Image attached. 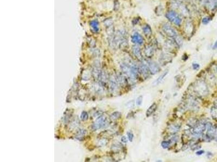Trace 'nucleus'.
<instances>
[{
    "label": "nucleus",
    "mask_w": 217,
    "mask_h": 162,
    "mask_svg": "<svg viewBox=\"0 0 217 162\" xmlns=\"http://www.w3.org/2000/svg\"><path fill=\"white\" fill-rule=\"evenodd\" d=\"M194 91L199 95L205 96L209 93L208 88L206 83L202 80L196 82L193 85Z\"/></svg>",
    "instance_id": "obj_1"
},
{
    "label": "nucleus",
    "mask_w": 217,
    "mask_h": 162,
    "mask_svg": "<svg viewBox=\"0 0 217 162\" xmlns=\"http://www.w3.org/2000/svg\"><path fill=\"white\" fill-rule=\"evenodd\" d=\"M166 17L169 21L173 23L178 26H180L182 23V19L179 15L174 11H169L166 14Z\"/></svg>",
    "instance_id": "obj_2"
},
{
    "label": "nucleus",
    "mask_w": 217,
    "mask_h": 162,
    "mask_svg": "<svg viewBox=\"0 0 217 162\" xmlns=\"http://www.w3.org/2000/svg\"><path fill=\"white\" fill-rule=\"evenodd\" d=\"M162 30L164 33L169 37L174 38L176 35H178L175 29L168 23H166L163 25Z\"/></svg>",
    "instance_id": "obj_3"
},
{
    "label": "nucleus",
    "mask_w": 217,
    "mask_h": 162,
    "mask_svg": "<svg viewBox=\"0 0 217 162\" xmlns=\"http://www.w3.org/2000/svg\"><path fill=\"white\" fill-rule=\"evenodd\" d=\"M206 129V124L200 123L196 124L193 130V134L195 136H199L203 134Z\"/></svg>",
    "instance_id": "obj_4"
},
{
    "label": "nucleus",
    "mask_w": 217,
    "mask_h": 162,
    "mask_svg": "<svg viewBox=\"0 0 217 162\" xmlns=\"http://www.w3.org/2000/svg\"><path fill=\"white\" fill-rule=\"evenodd\" d=\"M107 123H108V121H107V118L105 117H100L97 120L96 123L93 125V127H94L93 129L94 130H97L101 128L104 127L105 125H107Z\"/></svg>",
    "instance_id": "obj_5"
},
{
    "label": "nucleus",
    "mask_w": 217,
    "mask_h": 162,
    "mask_svg": "<svg viewBox=\"0 0 217 162\" xmlns=\"http://www.w3.org/2000/svg\"><path fill=\"white\" fill-rule=\"evenodd\" d=\"M148 68L151 74L155 75L158 73L160 71L159 65L155 62L150 61L148 62Z\"/></svg>",
    "instance_id": "obj_6"
},
{
    "label": "nucleus",
    "mask_w": 217,
    "mask_h": 162,
    "mask_svg": "<svg viewBox=\"0 0 217 162\" xmlns=\"http://www.w3.org/2000/svg\"><path fill=\"white\" fill-rule=\"evenodd\" d=\"M132 42L134 44L142 45L144 43L143 37L138 33H135L132 36Z\"/></svg>",
    "instance_id": "obj_7"
},
{
    "label": "nucleus",
    "mask_w": 217,
    "mask_h": 162,
    "mask_svg": "<svg viewBox=\"0 0 217 162\" xmlns=\"http://www.w3.org/2000/svg\"><path fill=\"white\" fill-rule=\"evenodd\" d=\"M144 53L146 57L150 58L153 56L154 54V48L151 45H147L144 49Z\"/></svg>",
    "instance_id": "obj_8"
},
{
    "label": "nucleus",
    "mask_w": 217,
    "mask_h": 162,
    "mask_svg": "<svg viewBox=\"0 0 217 162\" xmlns=\"http://www.w3.org/2000/svg\"><path fill=\"white\" fill-rule=\"evenodd\" d=\"M133 52L135 57L137 58L139 60H142L143 59V56L142 55V53L141 51V49L137 45H134L133 47Z\"/></svg>",
    "instance_id": "obj_9"
},
{
    "label": "nucleus",
    "mask_w": 217,
    "mask_h": 162,
    "mask_svg": "<svg viewBox=\"0 0 217 162\" xmlns=\"http://www.w3.org/2000/svg\"><path fill=\"white\" fill-rule=\"evenodd\" d=\"M149 68L144 64H142L140 65L139 68V72L143 75L144 77H147L149 76Z\"/></svg>",
    "instance_id": "obj_10"
},
{
    "label": "nucleus",
    "mask_w": 217,
    "mask_h": 162,
    "mask_svg": "<svg viewBox=\"0 0 217 162\" xmlns=\"http://www.w3.org/2000/svg\"><path fill=\"white\" fill-rule=\"evenodd\" d=\"M205 4L211 10H213L217 8V0H204Z\"/></svg>",
    "instance_id": "obj_11"
},
{
    "label": "nucleus",
    "mask_w": 217,
    "mask_h": 162,
    "mask_svg": "<svg viewBox=\"0 0 217 162\" xmlns=\"http://www.w3.org/2000/svg\"><path fill=\"white\" fill-rule=\"evenodd\" d=\"M206 128H207V135H209L211 138H212L214 136L215 133V129H214L213 126L212 125L211 123H208L206 124Z\"/></svg>",
    "instance_id": "obj_12"
},
{
    "label": "nucleus",
    "mask_w": 217,
    "mask_h": 162,
    "mask_svg": "<svg viewBox=\"0 0 217 162\" xmlns=\"http://www.w3.org/2000/svg\"><path fill=\"white\" fill-rule=\"evenodd\" d=\"M158 108V106L157 104H156L155 103H153L152 105L150 106V107L148 109V110H147V112H146V116H147V117H150L151 115H152L153 114H154L155 111Z\"/></svg>",
    "instance_id": "obj_13"
},
{
    "label": "nucleus",
    "mask_w": 217,
    "mask_h": 162,
    "mask_svg": "<svg viewBox=\"0 0 217 162\" xmlns=\"http://www.w3.org/2000/svg\"><path fill=\"white\" fill-rule=\"evenodd\" d=\"M143 32L145 36L147 38H149L152 35V30L149 25H145L143 27Z\"/></svg>",
    "instance_id": "obj_14"
},
{
    "label": "nucleus",
    "mask_w": 217,
    "mask_h": 162,
    "mask_svg": "<svg viewBox=\"0 0 217 162\" xmlns=\"http://www.w3.org/2000/svg\"><path fill=\"white\" fill-rule=\"evenodd\" d=\"M180 126L179 125H176V124H173L169 126L168 130L169 131V133L171 134H174L176 133L179 130Z\"/></svg>",
    "instance_id": "obj_15"
},
{
    "label": "nucleus",
    "mask_w": 217,
    "mask_h": 162,
    "mask_svg": "<svg viewBox=\"0 0 217 162\" xmlns=\"http://www.w3.org/2000/svg\"><path fill=\"white\" fill-rule=\"evenodd\" d=\"M193 30V24L190 22H187L185 24V31L187 34H191Z\"/></svg>",
    "instance_id": "obj_16"
},
{
    "label": "nucleus",
    "mask_w": 217,
    "mask_h": 162,
    "mask_svg": "<svg viewBox=\"0 0 217 162\" xmlns=\"http://www.w3.org/2000/svg\"><path fill=\"white\" fill-rule=\"evenodd\" d=\"M169 56H170L168 55L167 54H163L161 56V59L160 60L161 63H163V62H164L165 64L166 63L169 62L171 60V58Z\"/></svg>",
    "instance_id": "obj_17"
},
{
    "label": "nucleus",
    "mask_w": 217,
    "mask_h": 162,
    "mask_svg": "<svg viewBox=\"0 0 217 162\" xmlns=\"http://www.w3.org/2000/svg\"><path fill=\"white\" fill-rule=\"evenodd\" d=\"M211 115L214 119H217V107L215 106L212 107L211 109Z\"/></svg>",
    "instance_id": "obj_18"
},
{
    "label": "nucleus",
    "mask_w": 217,
    "mask_h": 162,
    "mask_svg": "<svg viewBox=\"0 0 217 162\" xmlns=\"http://www.w3.org/2000/svg\"><path fill=\"white\" fill-rule=\"evenodd\" d=\"M174 38V41L176 45H178L179 47H181V45H183V39L182 37L178 36V35H176V36Z\"/></svg>",
    "instance_id": "obj_19"
},
{
    "label": "nucleus",
    "mask_w": 217,
    "mask_h": 162,
    "mask_svg": "<svg viewBox=\"0 0 217 162\" xmlns=\"http://www.w3.org/2000/svg\"><path fill=\"white\" fill-rule=\"evenodd\" d=\"M168 70H167V71H165V72L161 75H160V76H159V77L158 78V79L156 80V84H159V83H160L161 81H162V80H163V79L164 78V77L166 76V75H167V74H168Z\"/></svg>",
    "instance_id": "obj_20"
},
{
    "label": "nucleus",
    "mask_w": 217,
    "mask_h": 162,
    "mask_svg": "<svg viewBox=\"0 0 217 162\" xmlns=\"http://www.w3.org/2000/svg\"><path fill=\"white\" fill-rule=\"evenodd\" d=\"M120 113L119 112H115L114 114H112L111 116V120H116L118 119V118H119L120 117Z\"/></svg>",
    "instance_id": "obj_21"
},
{
    "label": "nucleus",
    "mask_w": 217,
    "mask_h": 162,
    "mask_svg": "<svg viewBox=\"0 0 217 162\" xmlns=\"http://www.w3.org/2000/svg\"><path fill=\"white\" fill-rule=\"evenodd\" d=\"M170 144V142L168 141H163L161 142V145L163 149H167L169 148Z\"/></svg>",
    "instance_id": "obj_22"
},
{
    "label": "nucleus",
    "mask_w": 217,
    "mask_h": 162,
    "mask_svg": "<svg viewBox=\"0 0 217 162\" xmlns=\"http://www.w3.org/2000/svg\"><path fill=\"white\" fill-rule=\"evenodd\" d=\"M142 102H143V96H140L139 97L137 98V99H136V105L138 106L141 105V104H142Z\"/></svg>",
    "instance_id": "obj_23"
},
{
    "label": "nucleus",
    "mask_w": 217,
    "mask_h": 162,
    "mask_svg": "<svg viewBox=\"0 0 217 162\" xmlns=\"http://www.w3.org/2000/svg\"><path fill=\"white\" fill-rule=\"evenodd\" d=\"M210 20L211 18H210V17H205L204 18H203V20H202V23L205 25L207 24L210 22Z\"/></svg>",
    "instance_id": "obj_24"
},
{
    "label": "nucleus",
    "mask_w": 217,
    "mask_h": 162,
    "mask_svg": "<svg viewBox=\"0 0 217 162\" xmlns=\"http://www.w3.org/2000/svg\"><path fill=\"white\" fill-rule=\"evenodd\" d=\"M127 135H128V137L129 141H132L134 138V135L133 133L131 132V131H128V132H127Z\"/></svg>",
    "instance_id": "obj_25"
},
{
    "label": "nucleus",
    "mask_w": 217,
    "mask_h": 162,
    "mask_svg": "<svg viewBox=\"0 0 217 162\" xmlns=\"http://www.w3.org/2000/svg\"><path fill=\"white\" fill-rule=\"evenodd\" d=\"M88 118V115L87 113L85 112V111H84V112H83L82 115H81V119L82 120H85L86 119H87Z\"/></svg>",
    "instance_id": "obj_26"
},
{
    "label": "nucleus",
    "mask_w": 217,
    "mask_h": 162,
    "mask_svg": "<svg viewBox=\"0 0 217 162\" xmlns=\"http://www.w3.org/2000/svg\"><path fill=\"white\" fill-rule=\"evenodd\" d=\"M192 67L194 70H198L200 68V65L197 63H193L192 65Z\"/></svg>",
    "instance_id": "obj_27"
},
{
    "label": "nucleus",
    "mask_w": 217,
    "mask_h": 162,
    "mask_svg": "<svg viewBox=\"0 0 217 162\" xmlns=\"http://www.w3.org/2000/svg\"><path fill=\"white\" fill-rule=\"evenodd\" d=\"M121 141H122L123 143H127L128 142V139H127V138H126V137L123 136V137H122V138H121Z\"/></svg>",
    "instance_id": "obj_28"
},
{
    "label": "nucleus",
    "mask_w": 217,
    "mask_h": 162,
    "mask_svg": "<svg viewBox=\"0 0 217 162\" xmlns=\"http://www.w3.org/2000/svg\"><path fill=\"white\" fill-rule=\"evenodd\" d=\"M204 153V151L203 150H200V151H198L196 152V154L197 155L200 156V155H203Z\"/></svg>",
    "instance_id": "obj_29"
},
{
    "label": "nucleus",
    "mask_w": 217,
    "mask_h": 162,
    "mask_svg": "<svg viewBox=\"0 0 217 162\" xmlns=\"http://www.w3.org/2000/svg\"><path fill=\"white\" fill-rule=\"evenodd\" d=\"M217 49V40H216L213 46V49Z\"/></svg>",
    "instance_id": "obj_30"
},
{
    "label": "nucleus",
    "mask_w": 217,
    "mask_h": 162,
    "mask_svg": "<svg viewBox=\"0 0 217 162\" xmlns=\"http://www.w3.org/2000/svg\"><path fill=\"white\" fill-rule=\"evenodd\" d=\"M216 72H217V67H216Z\"/></svg>",
    "instance_id": "obj_31"
}]
</instances>
